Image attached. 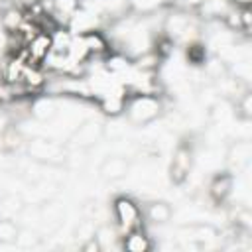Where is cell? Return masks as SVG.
I'll return each instance as SVG.
<instances>
[{
  "label": "cell",
  "mask_w": 252,
  "mask_h": 252,
  "mask_svg": "<svg viewBox=\"0 0 252 252\" xmlns=\"http://www.w3.org/2000/svg\"><path fill=\"white\" fill-rule=\"evenodd\" d=\"M161 112H163V100L159 94H152V93H132L128 94L124 104L126 120L136 126H146L154 122L156 118H159Z\"/></svg>",
  "instance_id": "cell-1"
},
{
  "label": "cell",
  "mask_w": 252,
  "mask_h": 252,
  "mask_svg": "<svg viewBox=\"0 0 252 252\" xmlns=\"http://www.w3.org/2000/svg\"><path fill=\"white\" fill-rule=\"evenodd\" d=\"M112 217L116 222V228L120 234L132 230V228H140L144 226V215H142V207L128 195H118L112 201Z\"/></svg>",
  "instance_id": "cell-2"
},
{
  "label": "cell",
  "mask_w": 252,
  "mask_h": 252,
  "mask_svg": "<svg viewBox=\"0 0 252 252\" xmlns=\"http://www.w3.org/2000/svg\"><path fill=\"white\" fill-rule=\"evenodd\" d=\"M193 146L187 142H179L173 150L171 161H169V179L173 185H183L189 179L191 167H193Z\"/></svg>",
  "instance_id": "cell-3"
},
{
  "label": "cell",
  "mask_w": 252,
  "mask_h": 252,
  "mask_svg": "<svg viewBox=\"0 0 252 252\" xmlns=\"http://www.w3.org/2000/svg\"><path fill=\"white\" fill-rule=\"evenodd\" d=\"M26 148H28V154L33 159H37V161L55 163V161H63L65 159V148L59 146L57 142L47 140V138H41V136L28 140Z\"/></svg>",
  "instance_id": "cell-4"
},
{
  "label": "cell",
  "mask_w": 252,
  "mask_h": 252,
  "mask_svg": "<svg viewBox=\"0 0 252 252\" xmlns=\"http://www.w3.org/2000/svg\"><path fill=\"white\" fill-rule=\"evenodd\" d=\"M51 53V32L39 30L22 49L24 59L28 61V65H41L45 63V59Z\"/></svg>",
  "instance_id": "cell-5"
},
{
  "label": "cell",
  "mask_w": 252,
  "mask_h": 252,
  "mask_svg": "<svg viewBox=\"0 0 252 252\" xmlns=\"http://www.w3.org/2000/svg\"><path fill=\"white\" fill-rule=\"evenodd\" d=\"M102 136H104V126L96 120H87V122L75 126V130L71 132L69 142L73 144V148L85 150V148L94 146Z\"/></svg>",
  "instance_id": "cell-6"
},
{
  "label": "cell",
  "mask_w": 252,
  "mask_h": 252,
  "mask_svg": "<svg viewBox=\"0 0 252 252\" xmlns=\"http://www.w3.org/2000/svg\"><path fill=\"white\" fill-rule=\"evenodd\" d=\"M232 189H234V175L230 171H219L211 177L209 187H207V195H209L211 203L222 205L230 197Z\"/></svg>",
  "instance_id": "cell-7"
},
{
  "label": "cell",
  "mask_w": 252,
  "mask_h": 252,
  "mask_svg": "<svg viewBox=\"0 0 252 252\" xmlns=\"http://www.w3.org/2000/svg\"><path fill=\"white\" fill-rule=\"evenodd\" d=\"M250 158H252V144L248 138H238L226 148V163L232 169L248 167Z\"/></svg>",
  "instance_id": "cell-8"
},
{
  "label": "cell",
  "mask_w": 252,
  "mask_h": 252,
  "mask_svg": "<svg viewBox=\"0 0 252 252\" xmlns=\"http://www.w3.org/2000/svg\"><path fill=\"white\" fill-rule=\"evenodd\" d=\"M120 248L128 252H150L154 248V242L144 230V226H140V228H132L120 234Z\"/></svg>",
  "instance_id": "cell-9"
},
{
  "label": "cell",
  "mask_w": 252,
  "mask_h": 252,
  "mask_svg": "<svg viewBox=\"0 0 252 252\" xmlns=\"http://www.w3.org/2000/svg\"><path fill=\"white\" fill-rule=\"evenodd\" d=\"M59 114V104L55 96H37L30 102V116L41 122H51Z\"/></svg>",
  "instance_id": "cell-10"
},
{
  "label": "cell",
  "mask_w": 252,
  "mask_h": 252,
  "mask_svg": "<svg viewBox=\"0 0 252 252\" xmlns=\"http://www.w3.org/2000/svg\"><path fill=\"white\" fill-rule=\"evenodd\" d=\"M128 171H130V161L124 156H108L100 163V173L108 181H118V179L126 177Z\"/></svg>",
  "instance_id": "cell-11"
},
{
  "label": "cell",
  "mask_w": 252,
  "mask_h": 252,
  "mask_svg": "<svg viewBox=\"0 0 252 252\" xmlns=\"http://www.w3.org/2000/svg\"><path fill=\"white\" fill-rule=\"evenodd\" d=\"M142 215L148 222L152 224H167L173 217V209L167 201H150L144 209H142Z\"/></svg>",
  "instance_id": "cell-12"
},
{
  "label": "cell",
  "mask_w": 252,
  "mask_h": 252,
  "mask_svg": "<svg viewBox=\"0 0 252 252\" xmlns=\"http://www.w3.org/2000/svg\"><path fill=\"white\" fill-rule=\"evenodd\" d=\"M39 215H41V220L43 222H51V224H59L61 220H63V217H65V211H63V207L59 205V203H43V207L39 209Z\"/></svg>",
  "instance_id": "cell-13"
},
{
  "label": "cell",
  "mask_w": 252,
  "mask_h": 252,
  "mask_svg": "<svg viewBox=\"0 0 252 252\" xmlns=\"http://www.w3.org/2000/svg\"><path fill=\"white\" fill-rule=\"evenodd\" d=\"M94 236H96V240H98V244H100V250H108L116 240H120V232L114 230V228H110L108 224L96 226Z\"/></svg>",
  "instance_id": "cell-14"
},
{
  "label": "cell",
  "mask_w": 252,
  "mask_h": 252,
  "mask_svg": "<svg viewBox=\"0 0 252 252\" xmlns=\"http://www.w3.org/2000/svg\"><path fill=\"white\" fill-rule=\"evenodd\" d=\"M18 230H20V226L12 219H0V242H4V244L16 242Z\"/></svg>",
  "instance_id": "cell-15"
},
{
  "label": "cell",
  "mask_w": 252,
  "mask_h": 252,
  "mask_svg": "<svg viewBox=\"0 0 252 252\" xmlns=\"http://www.w3.org/2000/svg\"><path fill=\"white\" fill-rule=\"evenodd\" d=\"M37 240H39L37 232L33 228L26 226V228H20L18 230V236H16V242L14 244H18V246H33Z\"/></svg>",
  "instance_id": "cell-16"
},
{
  "label": "cell",
  "mask_w": 252,
  "mask_h": 252,
  "mask_svg": "<svg viewBox=\"0 0 252 252\" xmlns=\"http://www.w3.org/2000/svg\"><path fill=\"white\" fill-rule=\"evenodd\" d=\"M94 222L93 220H83V222H79V226H77V238H81V242L83 240H87V238H91V236H94Z\"/></svg>",
  "instance_id": "cell-17"
},
{
  "label": "cell",
  "mask_w": 252,
  "mask_h": 252,
  "mask_svg": "<svg viewBox=\"0 0 252 252\" xmlns=\"http://www.w3.org/2000/svg\"><path fill=\"white\" fill-rule=\"evenodd\" d=\"M238 16H240L242 32H244V35H248L250 28H252V12H250V8H238Z\"/></svg>",
  "instance_id": "cell-18"
},
{
  "label": "cell",
  "mask_w": 252,
  "mask_h": 252,
  "mask_svg": "<svg viewBox=\"0 0 252 252\" xmlns=\"http://www.w3.org/2000/svg\"><path fill=\"white\" fill-rule=\"evenodd\" d=\"M81 250H83V252H102V250H100V244H98V240H96V236H91V238L83 240V242H81Z\"/></svg>",
  "instance_id": "cell-19"
},
{
  "label": "cell",
  "mask_w": 252,
  "mask_h": 252,
  "mask_svg": "<svg viewBox=\"0 0 252 252\" xmlns=\"http://www.w3.org/2000/svg\"><path fill=\"white\" fill-rule=\"evenodd\" d=\"M226 2L234 8H250L252 6V0H226Z\"/></svg>",
  "instance_id": "cell-20"
}]
</instances>
